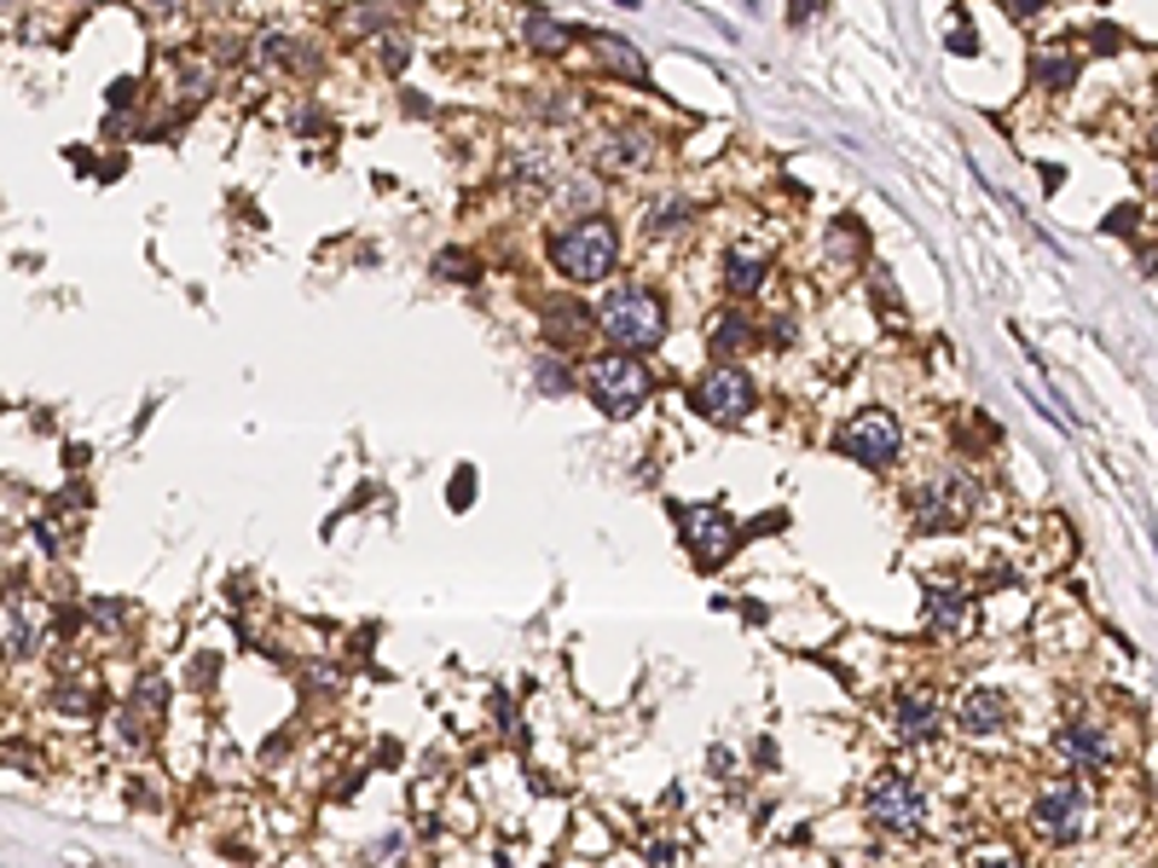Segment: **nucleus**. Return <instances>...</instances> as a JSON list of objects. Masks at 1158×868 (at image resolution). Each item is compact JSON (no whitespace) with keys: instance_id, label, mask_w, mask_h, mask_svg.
Returning a JSON list of instances; mask_svg holds the SVG:
<instances>
[{"instance_id":"obj_1","label":"nucleus","mask_w":1158,"mask_h":868,"mask_svg":"<svg viewBox=\"0 0 1158 868\" xmlns=\"http://www.w3.org/2000/svg\"><path fill=\"white\" fill-rule=\"evenodd\" d=\"M550 260H557V273L573 278V284L608 278V273H615V260H620V231H615V220H602V215L573 220L568 231H557Z\"/></svg>"},{"instance_id":"obj_2","label":"nucleus","mask_w":1158,"mask_h":868,"mask_svg":"<svg viewBox=\"0 0 1158 868\" xmlns=\"http://www.w3.org/2000/svg\"><path fill=\"white\" fill-rule=\"evenodd\" d=\"M597 325L608 331V342H615V347H655L660 331H666V307L649 296L644 284H620L615 296L602 302Z\"/></svg>"},{"instance_id":"obj_3","label":"nucleus","mask_w":1158,"mask_h":868,"mask_svg":"<svg viewBox=\"0 0 1158 868\" xmlns=\"http://www.w3.org/2000/svg\"><path fill=\"white\" fill-rule=\"evenodd\" d=\"M1089 793L1078 788V781H1049V788L1037 793L1031 805V828L1042 846H1071V839H1083L1089 834Z\"/></svg>"},{"instance_id":"obj_4","label":"nucleus","mask_w":1158,"mask_h":868,"mask_svg":"<svg viewBox=\"0 0 1158 868\" xmlns=\"http://www.w3.org/2000/svg\"><path fill=\"white\" fill-rule=\"evenodd\" d=\"M863 810H868V822L886 828V834H921V817H926V805H921V788L904 776V770H881L875 781H868V793H863Z\"/></svg>"},{"instance_id":"obj_5","label":"nucleus","mask_w":1158,"mask_h":868,"mask_svg":"<svg viewBox=\"0 0 1158 868\" xmlns=\"http://www.w3.org/2000/svg\"><path fill=\"white\" fill-rule=\"evenodd\" d=\"M586 383H591V394H597L602 412L620 417V412H637V405H644V394H649V371L631 359V347H620V354L591 359Z\"/></svg>"},{"instance_id":"obj_6","label":"nucleus","mask_w":1158,"mask_h":868,"mask_svg":"<svg viewBox=\"0 0 1158 868\" xmlns=\"http://www.w3.org/2000/svg\"><path fill=\"white\" fill-rule=\"evenodd\" d=\"M840 452L868 463V470H886V463L904 452V428H897L892 412H881V405H868V412H857L846 428H840Z\"/></svg>"},{"instance_id":"obj_7","label":"nucleus","mask_w":1158,"mask_h":868,"mask_svg":"<svg viewBox=\"0 0 1158 868\" xmlns=\"http://www.w3.org/2000/svg\"><path fill=\"white\" fill-rule=\"evenodd\" d=\"M695 412L713 423H742L753 412V383L736 365H713L701 383H695Z\"/></svg>"},{"instance_id":"obj_8","label":"nucleus","mask_w":1158,"mask_h":868,"mask_svg":"<svg viewBox=\"0 0 1158 868\" xmlns=\"http://www.w3.org/2000/svg\"><path fill=\"white\" fill-rule=\"evenodd\" d=\"M973 625V596L962 579H926V631L962 637Z\"/></svg>"},{"instance_id":"obj_9","label":"nucleus","mask_w":1158,"mask_h":868,"mask_svg":"<svg viewBox=\"0 0 1158 868\" xmlns=\"http://www.w3.org/2000/svg\"><path fill=\"white\" fill-rule=\"evenodd\" d=\"M892 718H897V736H904V741H933L944 730V701L933 689H904V694H897V707H892Z\"/></svg>"},{"instance_id":"obj_10","label":"nucleus","mask_w":1158,"mask_h":868,"mask_svg":"<svg viewBox=\"0 0 1158 868\" xmlns=\"http://www.w3.org/2000/svg\"><path fill=\"white\" fill-rule=\"evenodd\" d=\"M684 533L695 544V556L718 562V556H730V544H736V521L724 510H684Z\"/></svg>"},{"instance_id":"obj_11","label":"nucleus","mask_w":1158,"mask_h":868,"mask_svg":"<svg viewBox=\"0 0 1158 868\" xmlns=\"http://www.w3.org/2000/svg\"><path fill=\"white\" fill-rule=\"evenodd\" d=\"M1060 747H1066V759L1078 765V770H1100V765H1112V741L1100 736V723L1071 718L1066 730H1060Z\"/></svg>"},{"instance_id":"obj_12","label":"nucleus","mask_w":1158,"mask_h":868,"mask_svg":"<svg viewBox=\"0 0 1158 868\" xmlns=\"http://www.w3.org/2000/svg\"><path fill=\"white\" fill-rule=\"evenodd\" d=\"M1002 712H1008V707H1002L997 689H968L962 701H955V723H962L968 736H991L997 723H1002Z\"/></svg>"},{"instance_id":"obj_13","label":"nucleus","mask_w":1158,"mask_h":868,"mask_svg":"<svg viewBox=\"0 0 1158 868\" xmlns=\"http://www.w3.org/2000/svg\"><path fill=\"white\" fill-rule=\"evenodd\" d=\"M765 273H771V255L753 249V244L730 249V260H724V284H730V296H753V289L765 284Z\"/></svg>"},{"instance_id":"obj_14","label":"nucleus","mask_w":1158,"mask_h":868,"mask_svg":"<svg viewBox=\"0 0 1158 868\" xmlns=\"http://www.w3.org/2000/svg\"><path fill=\"white\" fill-rule=\"evenodd\" d=\"M968 499H962V486H933V492H921V527H950V521H962Z\"/></svg>"},{"instance_id":"obj_15","label":"nucleus","mask_w":1158,"mask_h":868,"mask_svg":"<svg viewBox=\"0 0 1158 868\" xmlns=\"http://www.w3.org/2000/svg\"><path fill=\"white\" fill-rule=\"evenodd\" d=\"M521 41H528L533 52H544V58H557V52H568V29L557 23V18H544V12H533L528 23H521Z\"/></svg>"},{"instance_id":"obj_16","label":"nucleus","mask_w":1158,"mask_h":868,"mask_svg":"<svg viewBox=\"0 0 1158 868\" xmlns=\"http://www.w3.org/2000/svg\"><path fill=\"white\" fill-rule=\"evenodd\" d=\"M591 47H597V52H602V58H608V65H615V70H626L631 81H644V58H637L626 41H615V36H591Z\"/></svg>"},{"instance_id":"obj_17","label":"nucleus","mask_w":1158,"mask_h":868,"mask_svg":"<svg viewBox=\"0 0 1158 868\" xmlns=\"http://www.w3.org/2000/svg\"><path fill=\"white\" fill-rule=\"evenodd\" d=\"M29 649H36V625H29V614L12 602V608H7V654H12V660H23Z\"/></svg>"},{"instance_id":"obj_18","label":"nucleus","mask_w":1158,"mask_h":868,"mask_svg":"<svg viewBox=\"0 0 1158 868\" xmlns=\"http://www.w3.org/2000/svg\"><path fill=\"white\" fill-rule=\"evenodd\" d=\"M1071 76H1078V58H1066V52H1037V81L1066 87Z\"/></svg>"},{"instance_id":"obj_19","label":"nucleus","mask_w":1158,"mask_h":868,"mask_svg":"<svg viewBox=\"0 0 1158 868\" xmlns=\"http://www.w3.org/2000/svg\"><path fill=\"white\" fill-rule=\"evenodd\" d=\"M747 342V325L742 318H724V325L713 331V354H730V347H742Z\"/></svg>"},{"instance_id":"obj_20","label":"nucleus","mask_w":1158,"mask_h":868,"mask_svg":"<svg viewBox=\"0 0 1158 868\" xmlns=\"http://www.w3.org/2000/svg\"><path fill=\"white\" fill-rule=\"evenodd\" d=\"M684 220V203L678 197H666V203H655V231H666V226H678Z\"/></svg>"},{"instance_id":"obj_21","label":"nucleus","mask_w":1158,"mask_h":868,"mask_svg":"<svg viewBox=\"0 0 1158 868\" xmlns=\"http://www.w3.org/2000/svg\"><path fill=\"white\" fill-rule=\"evenodd\" d=\"M441 267H446L452 278H475V267H470V255H441Z\"/></svg>"},{"instance_id":"obj_22","label":"nucleus","mask_w":1158,"mask_h":868,"mask_svg":"<svg viewBox=\"0 0 1158 868\" xmlns=\"http://www.w3.org/2000/svg\"><path fill=\"white\" fill-rule=\"evenodd\" d=\"M145 7H151V18H174V12L186 7V0H145Z\"/></svg>"},{"instance_id":"obj_23","label":"nucleus","mask_w":1158,"mask_h":868,"mask_svg":"<svg viewBox=\"0 0 1158 868\" xmlns=\"http://www.w3.org/2000/svg\"><path fill=\"white\" fill-rule=\"evenodd\" d=\"M1037 7H1042V0H1013V12H1020V18H1031Z\"/></svg>"},{"instance_id":"obj_24","label":"nucleus","mask_w":1158,"mask_h":868,"mask_svg":"<svg viewBox=\"0 0 1158 868\" xmlns=\"http://www.w3.org/2000/svg\"><path fill=\"white\" fill-rule=\"evenodd\" d=\"M1152 151H1158V122H1152Z\"/></svg>"},{"instance_id":"obj_25","label":"nucleus","mask_w":1158,"mask_h":868,"mask_svg":"<svg viewBox=\"0 0 1158 868\" xmlns=\"http://www.w3.org/2000/svg\"><path fill=\"white\" fill-rule=\"evenodd\" d=\"M87 7H94V0H87Z\"/></svg>"}]
</instances>
